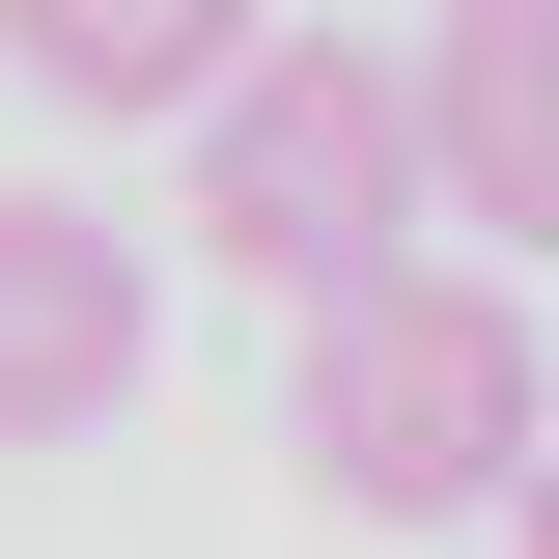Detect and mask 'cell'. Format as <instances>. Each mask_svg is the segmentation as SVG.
Wrapping results in <instances>:
<instances>
[{
  "label": "cell",
  "instance_id": "1",
  "mask_svg": "<svg viewBox=\"0 0 559 559\" xmlns=\"http://www.w3.org/2000/svg\"><path fill=\"white\" fill-rule=\"evenodd\" d=\"M280 448H308V503H364V532L532 503V448H559V392H532V280H503V252H419V280H364V308H308Z\"/></svg>",
  "mask_w": 559,
  "mask_h": 559
},
{
  "label": "cell",
  "instance_id": "2",
  "mask_svg": "<svg viewBox=\"0 0 559 559\" xmlns=\"http://www.w3.org/2000/svg\"><path fill=\"white\" fill-rule=\"evenodd\" d=\"M419 57H364V28H280L252 84L197 112V252L252 280V308H364V280H419Z\"/></svg>",
  "mask_w": 559,
  "mask_h": 559
},
{
  "label": "cell",
  "instance_id": "3",
  "mask_svg": "<svg viewBox=\"0 0 559 559\" xmlns=\"http://www.w3.org/2000/svg\"><path fill=\"white\" fill-rule=\"evenodd\" d=\"M140 336H168L140 224H84V197H0V448H84V419H140Z\"/></svg>",
  "mask_w": 559,
  "mask_h": 559
},
{
  "label": "cell",
  "instance_id": "4",
  "mask_svg": "<svg viewBox=\"0 0 559 559\" xmlns=\"http://www.w3.org/2000/svg\"><path fill=\"white\" fill-rule=\"evenodd\" d=\"M419 197L503 224V280L559 252V0H448L419 28Z\"/></svg>",
  "mask_w": 559,
  "mask_h": 559
},
{
  "label": "cell",
  "instance_id": "5",
  "mask_svg": "<svg viewBox=\"0 0 559 559\" xmlns=\"http://www.w3.org/2000/svg\"><path fill=\"white\" fill-rule=\"evenodd\" d=\"M280 57V0H0V84H57V112H224Z\"/></svg>",
  "mask_w": 559,
  "mask_h": 559
},
{
  "label": "cell",
  "instance_id": "6",
  "mask_svg": "<svg viewBox=\"0 0 559 559\" xmlns=\"http://www.w3.org/2000/svg\"><path fill=\"white\" fill-rule=\"evenodd\" d=\"M503 559H559V448H532V503H503Z\"/></svg>",
  "mask_w": 559,
  "mask_h": 559
}]
</instances>
